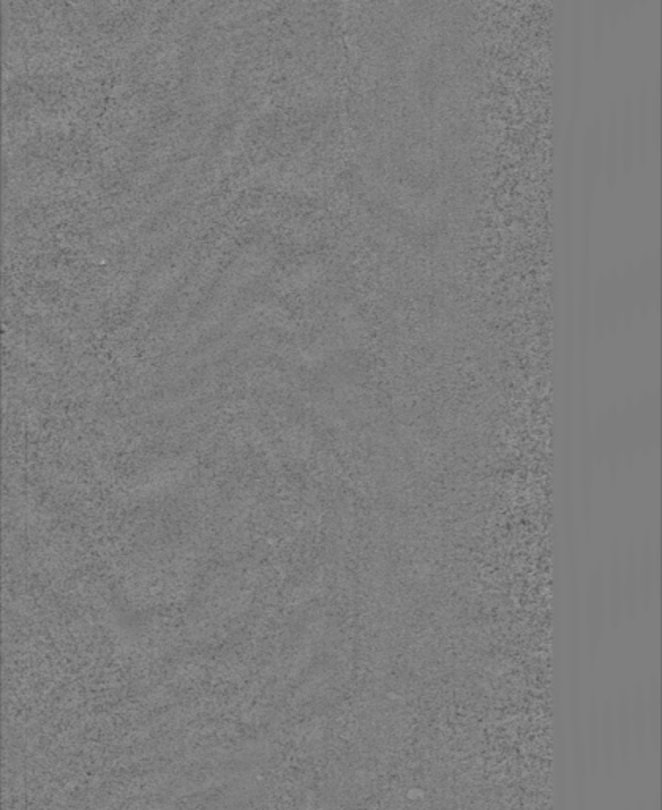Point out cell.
Listing matches in <instances>:
<instances>
[{
	"label": "cell",
	"instance_id": "obj_6",
	"mask_svg": "<svg viewBox=\"0 0 662 810\" xmlns=\"http://www.w3.org/2000/svg\"><path fill=\"white\" fill-rule=\"evenodd\" d=\"M653 810H661V806H659V799L656 797L655 803H653Z\"/></svg>",
	"mask_w": 662,
	"mask_h": 810
},
{
	"label": "cell",
	"instance_id": "obj_2",
	"mask_svg": "<svg viewBox=\"0 0 662 810\" xmlns=\"http://www.w3.org/2000/svg\"><path fill=\"white\" fill-rule=\"evenodd\" d=\"M599 754L607 776L614 774L616 764V735L614 723V703H602L599 711Z\"/></svg>",
	"mask_w": 662,
	"mask_h": 810
},
{
	"label": "cell",
	"instance_id": "obj_5",
	"mask_svg": "<svg viewBox=\"0 0 662 810\" xmlns=\"http://www.w3.org/2000/svg\"><path fill=\"white\" fill-rule=\"evenodd\" d=\"M587 717V764L591 774H596V771L601 764V754H599V712H598V704L595 700L590 702Z\"/></svg>",
	"mask_w": 662,
	"mask_h": 810
},
{
	"label": "cell",
	"instance_id": "obj_1",
	"mask_svg": "<svg viewBox=\"0 0 662 810\" xmlns=\"http://www.w3.org/2000/svg\"><path fill=\"white\" fill-rule=\"evenodd\" d=\"M629 714H631V731H632V749L639 762H642L649 752V722H647V706H645V688L637 686L629 696Z\"/></svg>",
	"mask_w": 662,
	"mask_h": 810
},
{
	"label": "cell",
	"instance_id": "obj_3",
	"mask_svg": "<svg viewBox=\"0 0 662 810\" xmlns=\"http://www.w3.org/2000/svg\"><path fill=\"white\" fill-rule=\"evenodd\" d=\"M614 723H615L616 755L626 768L632 754V731L629 714V696L626 692H622L614 704Z\"/></svg>",
	"mask_w": 662,
	"mask_h": 810
},
{
	"label": "cell",
	"instance_id": "obj_7",
	"mask_svg": "<svg viewBox=\"0 0 662 810\" xmlns=\"http://www.w3.org/2000/svg\"><path fill=\"white\" fill-rule=\"evenodd\" d=\"M637 810H647V807H645V806H643V804H639V807H637Z\"/></svg>",
	"mask_w": 662,
	"mask_h": 810
},
{
	"label": "cell",
	"instance_id": "obj_4",
	"mask_svg": "<svg viewBox=\"0 0 662 810\" xmlns=\"http://www.w3.org/2000/svg\"><path fill=\"white\" fill-rule=\"evenodd\" d=\"M645 706L649 722V746L658 754L661 746V688L656 678L649 682V692H645Z\"/></svg>",
	"mask_w": 662,
	"mask_h": 810
}]
</instances>
